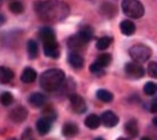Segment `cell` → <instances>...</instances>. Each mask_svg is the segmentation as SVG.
Wrapping results in <instances>:
<instances>
[{
    "label": "cell",
    "instance_id": "obj_1",
    "mask_svg": "<svg viewBox=\"0 0 157 140\" xmlns=\"http://www.w3.org/2000/svg\"><path fill=\"white\" fill-rule=\"evenodd\" d=\"M35 11L44 21L57 23L69 16L70 8L61 0H45L35 3Z\"/></svg>",
    "mask_w": 157,
    "mask_h": 140
},
{
    "label": "cell",
    "instance_id": "obj_2",
    "mask_svg": "<svg viewBox=\"0 0 157 140\" xmlns=\"http://www.w3.org/2000/svg\"><path fill=\"white\" fill-rule=\"evenodd\" d=\"M65 81V73L59 69L47 70L40 75L39 84L43 90L47 92H53L59 90Z\"/></svg>",
    "mask_w": 157,
    "mask_h": 140
},
{
    "label": "cell",
    "instance_id": "obj_3",
    "mask_svg": "<svg viewBox=\"0 0 157 140\" xmlns=\"http://www.w3.org/2000/svg\"><path fill=\"white\" fill-rule=\"evenodd\" d=\"M121 9L128 18L138 19L145 13V8L139 0H122Z\"/></svg>",
    "mask_w": 157,
    "mask_h": 140
},
{
    "label": "cell",
    "instance_id": "obj_4",
    "mask_svg": "<svg viewBox=\"0 0 157 140\" xmlns=\"http://www.w3.org/2000/svg\"><path fill=\"white\" fill-rule=\"evenodd\" d=\"M129 56L134 62L144 63L151 59V49L144 44H136L129 49Z\"/></svg>",
    "mask_w": 157,
    "mask_h": 140
},
{
    "label": "cell",
    "instance_id": "obj_5",
    "mask_svg": "<svg viewBox=\"0 0 157 140\" xmlns=\"http://www.w3.org/2000/svg\"><path fill=\"white\" fill-rule=\"evenodd\" d=\"M124 72L131 78H140L145 75L144 67L140 65V63H137V62L127 63L124 65Z\"/></svg>",
    "mask_w": 157,
    "mask_h": 140
},
{
    "label": "cell",
    "instance_id": "obj_6",
    "mask_svg": "<svg viewBox=\"0 0 157 140\" xmlns=\"http://www.w3.org/2000/svg\"><path fill=\"white\" fill-rule=\"evenodd\" d=\"M70 103L72 105V109L76 113H83L86 111V104H85L84 99L78 94H71L70 95Z\"/></svg>",
    "mask_w": 157,
    "mask_h": 140
},
{
    "label": "cell",
    "instance_id": "obj_7",
    "mask_svg": "<svg viewBox=\"0 0 157 140\" xmlns=\"http://www.w3.org/2000/svg\"><path fill=\"white\" fill-rule=\"evenodd\" d=\"M100 119H101L102 124L107 128L116 127L118 124V122H119V118L112 111H105V112H103L102 115L100 117Z\"/></svg>",
    "mask_w": 157,
    "mask_h": 140
},
{
    "label": "cell",
    "instance_id": "obj_8",
    "mask_svg": "<svg viewBox=\"0 0 157 140\" xmlns=\"http://www.w3.org/2000/svg\"><path fill=\"white\" fill-rule=\"evenodd\" d=\"M27 115H28V112L24 107L19 105V107L15 108L13 110H11L9 114V118L15 122V123H20V122H24V121L27 119Z\"/></svg>",
    "mask_w": 157,
    "mask_h": 140
},
{
    "label": "cell",
    "instance_id": "obj_9",
    "mask_svg": "<svg viewBox=\"0 0 157 140\" xmlns=\"http://www.w3.org/2000/svg\"><path fill=\"white\" fill-rule=\"evenodd\" d=\"M44 54L49 59H57L59 56V44L56 40L49 43H44Z\"/></svg>",
    "mask_w": 157,
    "mask_h": 140
},
{
    "label": "cell",
    "instance_id": "obj_10",
    "mask_svg": "<svg viewBox=\"0 0 157 140\" xmlns=\"http://www.w3.org/2000/svg\"><path fill=\"white\" fill-rule=\"evenodd\" d=\"M67 61H69L70 65L74 67L76 70H80L83 67L84 65V59L78 53L76 52H72L69 54V57H67Z\"/></svg>",
    "mask_w": 157,
    "mask_h": 140
},
{
    "label": "cell",
    "instance_id": "obj_11",
    "mask_svg": "<svg viewBox=\"0 0 157 140\" xmlns=\"http://www.w3.org/2000/svg\"><path fill=\"white\" fill-rule=\"evenodd\" d=\"M38 35H39V38L42 39L43 44L44 43H49L56 40L55 33H54V30L51 27H43L42 29L39 30Z\"/></svg>",
    "mask_w": 157,
    "mask_h": 140
},
{
    "label": "cell",
    "instance_id": "obj_12",
    "mask_svg": "<svg viewBox=\"0 0 157 140\" xmlns=\"http://www.w3.org/2000/svg\"><path fill=\"white\" fill-rule=\"evenodd\" d=\"M37 78V73L36 71L32 67H26V69L24 70L23 73H21V76H20V80L21 82L24 83H27V84H29V83H33Z\"/></svg>",
    "mask_w": 157,
    "mask_h": 140
},
{
    "label": "cell",
    "instance_id": "obj_13",
    "mask_svg": "<svg viewBox=\"0 0 157 140\" xmlns=\"http://www.w3.org/2000/svg\"><path fill=\"white\" fill-rule=\"evenodd\" d=\"M124 130L130 138H136L138 136V123L136 119H130L124 124Z\"/></svg>",
    "mask_w": 157,
    "mask_h": 140
},
{
    "label": "cell",
    "instance_id": "obj_14",
    "mask_svg": "<svg viewBox=\"0 0 157 140\" xmlns=\"http://www.w3.org/2000/svg\"><path fill=\"white\" fill-rule=\"evenodd\" d=\"M62 134L64 137H67V138L75 137L76 134H78V128L75 123H73V122H67V123H65L64 126H63Z\"/></svg>",
    "mask_w": 157,
    "mask_h": 140
},
{
    "label": "cell",
    "instance_id": "obj_15",
    "mask_svg": "<svg viewBox=\"0 0 157 140\" xmlns=\"http://www.w3.org/2000/svg\"><path fill=\"white\" fill-rule=\"evenodd\" d=\"M120 30L124 35L130 36L136 32V25L131 20L124 19L120 23Z\"/></svg>",
    "mask_w": 157,
    "mask_h": 140
},
{
    "label": "cell",
    "instance_id": "obj_16",
    "mask_svg": "<svg viewBox=\"0 0 157 140\" xmlns=\"http://www.w3.org/2000/svg\"><path fill=\"white\" fill-rule=\"evenodd\" d=\"M76 36H78V39L85 45V44H88V43L92 39V37H93V30H92L89 26H85L76 34Z\"/></svg>",
    "mask_w": 157,
    "mask_h": 140
},
{
    "label": "cell",
    "instance_id": "obj_17",
    "mask_svg": "<svg viewBox=\"0 0 157 140\" xmlns=\"http://www.w3.org/2000/svg\"><path fill=\"white\" fill-rule=\"evenodd\" d=\"M13 72L6 66H0V83L1 84H8L13 78Z\"/></svg>",
    "mask_w": 157,
    "mask_h": 140
},
{
    "label": "cell",
    "instance_id": "obj_18",
    "mask_svg": "<svg viewBox=\"0 0 157 140\" xmlns=\"http://www.w3.org/2000/svg\"><path fill=\"white\" fill-rule=\"evenodd\" d=\"M84 123L89 129L94 130V129H98V128L100 127L101 119H100V117L97 115V114H90V115H88V117L85 118Z\"/></svg>",
    "mask_w": 157,
    "mask_h": 140
},
{
    "label": "cell",
    "instance_id": "obj_19",
    "mask_svg": "<svg viewBox=\"0 0 157 140\" xmlns=\"http://www.w3.org/2000/svg\"><path fill=\"white\" fill-rule=\"evenodd\" d=\"M51 122L52 121H49L48 119H46V118H40L38 121H37L36 123V129L40 134H48L49 130H51Z\"/></svg>",
    "mask_w": 157,
    "mask_h": 140
},
{
    "label": "cell",
    "instance_id": "obj_20",
    "mask_svg": "<svg viewBox=\"0 0 157 140\" xmlns=\"http://www.w3.org/2000/svg\"><path fill=\"white\" fill-rule=\"evenodd\" d=\"M45 95L42 94V93H38V92H36V93H33V94L29 96V103L33 107H36V108H40L44 105V103H45Z\"/></svg>",
    "mask_w": 157,
    "mask_h": 140
},
{
    "label": "cell",
    "instance_id": "obj_21",
    "mask_svg": "<svg viewBox=\"0 0 157 140\" xmlns=\"http://www.w3.org/2000/svg\"><path fill=\"white\" fill-rule=\"evenodd\" d=\"M97 98L100 100V101L105 102V103H109L113 100V94L111 92L107 91L105 89H100L97 91Z\"/></svg>",
    "mask_w": 157,
    "mask_h": 140
},
{
    "label": "cell",
    "instance_id": "obj_22",
    "mask_svg": "<svg viewBox=\"0 0 157 140\" xmlns=\"http://www.w3.org/2000/svg\"><path fill=\"white\" fill-rule=\"evenodd\" d=\"M27 51H28L29 59H36L37 55H38V45H37V43L35 40H33V39L28 40V43H27Z\"/></svg>",
    "mask_w": 157,
    "mask_h": 140
},
{
    "label": "cell",
    "instance_id": "obj_23",
    "mask_svg": "<svg viewBox=\"0 0 157 140\" xmlns=\"http://www.w3.org/2000/svg\"><path fill=\"white\" fill-rule=\"evenodd\" d=\"M111 43H112V38L110 36H103V37L98 39L95 46H97V48L99 51H105V49H107L109 46L111 45Z\"/></svg>",
    "mask_w": 157,
    "mask_h": 140
},
{
    "label": "cell",
    "instance_id": "obj_24",
    "mask_svg": "<svg viewBox=\"0 0 157 140\" xmlns=\"http://www.w3.org/2000/svg\"><path fill=\"white\" fill-rule=\"evenodd\" d=\"M111 61H112L111 55L108 54V53H105V54H101V55L99 56L98 59H97V61H95V63H97L98 65L101 66L102 69H105V67L110 65Z\"/></svg>",
    "mask_w": 157,
    "mask_h": 140
},
{
    "label": "cell",
    "instance_id": "obj_25",
    "mask_svg": "<svg viewBox=\"0 0 157 140\" xmlns=\"http://www.w3.org/2000/svg\"><path fill=\"white\" fill-rule=\"evenodd\" d=\"M13 96L10 92H3L0 94V103L5 107H8L13 103Z\"/></svg>",
    "mask_w": 157,
    "mask_h": 140
},
{
    "label": "cell",
    "instance_id": "obj_26",
    "mask_svg": "<svg viewBox=\"0 0 157 140\" xmlns=\"http://www.w3.org/2000/svg\"><path fill=\"white\" fill-rule=\"evenodd\" d=\"M9 9L10 11L13 13H16V15H19L24 11V6L23 3L20 2V1H13V2H10L9 5Z\"/></svg>",
    "mask_w": 157,
    "mask_h": 140
},
{
    "label": "cell",
    "instance_id": "obj_27",
    "mask_svg": "<svg viewBox=\"0 0 157 140\" xmlns=\"http://www.w3.org/2000/svg\"><path fill=\"white\" fill-rule=\"evenodd\" d=\"M144 92L146 95H154L157 92V85L153 82H147L144 86Z\"/></svg>",
    "mask_w": 157,
    "mask_h": 140
},
{
    "label": "cell",
    "instance_id": "obj_28",
    "mask_svg": "<svg viewBox=\"0 0 157 140\" xmlns=\"http://www.w3.org/2000/svg\"><path fill=\"white\" fill-rule=\"evenodd\" d=\"M148 75L153 78H157V62H151L148 64L147 67Z\"/></svg>",
    "mask_w": 157,
    "mask_h": 140
},
{
    "label": "cell",
    "instance_id": "obj_29",
    "mask_svg": "<svg viewBox=\"0 0 157 140\" xmlns=\"http://www.w3.org/2000/svg\"><path fill=\"white\" fill-rule=\"evenodd\" d=\"M44 118L48 119L49 121L55 120V119H56V113H55V111H54V109H52V108L49 107L47 110H45V112H44Z\"/></svg>",
    "mask_w": 157,
    "mask_h": 140
},
{
    "label": "cell",
    "instance_id": "obj_30",
    "mask_svg": "<svg viewBox=\"0 0 157 140\" xmlns=\"http://www.w3.org/2000/svg\"><path fill=\"white\" fill-rule=\"evenodd\" d=\"M90 72H91L92 74H101L102 72H103V69L94 62L93 64H91V66H90Z\"/></svg>",
    "mask_w": 157,
    "mask_h": 140
},
{
    "label": "cell",
    "instance_id": "obj_31",
    "mask_svg": "<svg viewBox=\"0 0 157 140\" xmlns=\"http://www.w3.org/2000/svg\"><path fill=\"white\" fill-rule=\"evenodd\" d=\"M151 112L153 113H157V98L154 99L151 103Z\"/></svg>",
    "mask_w": 157,
    "mask_h": 140
},
{
    "label": "cell",
    "instance_id": "obj_32",
    "mask_svg": "<svg viewBox=\"0 0 157 140\" xmlns=\"http://www.w3.org/2000/svg\"><path fill=\"white\" fill-rule=\"evenodd\" d=\"M3 23H5V17H3L2 15L0 13V26H1V25H2Z\"/></svg>",
    "mask_w": 157,
    "mask_h": 140
},
{
    "label": "cell",
    "instance_id": "obj_33",
    "mask_svg": "<svg viewBox=\"0 0 157 140\" xmlns=\"http://www.w3.org/2000/svg\"><path fill=\"white\" fill-rule=\"evenodd\" d=\"M153 123H154L155 126L157 127V117H155L154 119H153Z\"/></svg>",
    "mask_w": 157,
    "mask_h": 140
},
{
    "label": "cell",
    "instance_id": "obj_34",
    "mask_svg": "<svg viewBox=\"0 0 157 140\" xmlns=\"http://www.w3.org/2000/svg\"><path fill=\"white\" fill-rule=\"evenodd\" d=\"M140 140H151V138H148V137H143Z\"/></svg>",
    "mask_w": 157,
    "mask_h": 140
},
{
    "label": "cell",
    "instance_id": "obj_35",
    "mask_svg": "<svg viewBox=\"0 0 157 140\" xmlns=\"http://www.w3.org/2000/svg\"><path fill=\"white\" fill-rule=\"evenodd\" d=\"M117 140H129V139H127V138H118Z\"/></svg>",
    "mask_w": 157,
    "mask_h": 140
},
{
    "label": "cell",
    "instance_id": "obj_36",
    "mask_svg": "<svg viewBox=\"0 0 157 140\" xmlns=\"http://www.w3.org/2000/svg\"><path fill=\"white\" fill-rule=\"evenodd\" d=\"M94 140H105V139H102V138H97V139H94Z\"/></svg>",
    "mask_w": 157,
    "mask_h": 140
},
{
    "label": "cell",
    "instance_id": "obj_37",
    "mask_svg": "<svg viewBox=\"0 0 157 140\" xmlns=\"http://www.w3.org/2000/svg\"><path fill=\"white\" fill-rule=\"evenodd\" d=\"M0 5H1V0H0Z\"/></svg>",
    "mask_w": 157,
    "mask_h": 140
}]
</instances>
